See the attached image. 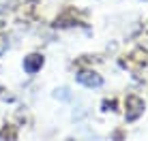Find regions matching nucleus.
I'll list each match as a JSON object with an SVG mask.
<instances>
[{"mask_svg": "<svg viewBox=\"0 0 148 141\" xmlns=\"http://www.w3.org/2000/svg\"><path fill=\"white\" fill-rule=\"evenodd\" d=\"M0 141H17V128L15 126H4L0 130Z\"/></svg>", "mask_w": 148, "mask_h": 141, "instance_id": "obj_5", "label": "nucleus"}, {"mask_svg": "<svg viewBox=\"0 0 148 141\" xmlns=\"http://www.w3.org/2000/svg\"><path fill=\"white\" fill-rule=\"evenodd\" d=\"M144 109H146V105L140 96H135V94L127 96V122H135L144 113Z\"/></svg>", "mask_w": 148, "mask_h": 141, "instance_id": "obj_2", "label": "nucleus"}, {"mask_svg": "<svg viewBox=\"0 0 148 141\" xmlns=\"http://www.w3.org/2000/svg\"><path fill=\"white\" fill-rule=\"evenodd\" d=\"M43 56L41 54H30V56L24 58V70H26L28 75H34L37 70H41V66H43Z\"/></svg>", "mask_w": 148, "mask_h": 141, "instance_id": "obj_4", "label": "nucleus"}, {"mask_svg": "<svg viewBox=\"0 0 148 141\" xmlns=\"http://www.w3.org/2000/svg\"><path fill=\"white\" fill-rule=\"evenodd\" d=\"M77 83L86 85V88H99V85H103V77H101L99 73H95V70H82L77 73Z\"/></svg>", "mask_w": 148, "mask_h": 141, "instance_id": "obj_3", "label": "nucleus"}, {"mask_svg": "<svg viewBox=\"0 0 148 141\" xmlns=\"http://www.w3.org/2000/svg\"><path fill=\"white\" fill-rule=\"evenodd\" d=\"M2 30H4V24H2V22H0V32H2Z\"/></svg>", "mask_w": 148, "mask_h": 141, "instance_id": "obj_8", "label": "nucleus"}, {"mask_svg": "<svg viewBox=\"0 0 148 141\" xmlns=\"http://www.w3.org/2000/svg\"><path fill=\"white\" fill-rule=\"evenodd\" d=\"M122 66H127L133 73H142L148 70V54L144 49H133V52L127 56V60H122Z\"/></svg>", "mask_w": 148, "mask_h": 141, "instance_id": "obj_1", "label": "nucleus"}, {"mask_svg": "<svg viewBox=\"0 0 148 141\" xmlns=\"http://www.w3.org/2000/svg\"><path fill=\"white\" fill-rule=\"evenodd\" d=\"M54 96H56V98H60V100H69V98H71V94H69V90H67V88H58V90L54 92Z\"/></svg>", "mask_w": 148, "mask_h": 141, "instance_id": "obj_7", "label": "nucleus"}, {"mask_svg": "<svg viewBox=\"0 0 148 141\" xmlns=\"http://www.w3.org/2000/svg\"><path fill=\"white\" fill-rule=\"evenodd\" d=\"M17 4V0H0V13H7Z\"/></svg>", "mask_w": 148, "mask_h": 141, "instance_id": "obj_6", "label": "nucleus"}]
</instances>
